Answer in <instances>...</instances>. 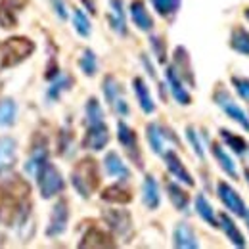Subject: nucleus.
I'll return each mask as SVG.
<instances>
[{"label":"nucleus","instance_id":"obj_11","mask_svg":"<svg viewBox=\"0 0 249 249\" xmlns=\"http://www.w3.org/2000/svg\"><path fill=\"white\" fill-rule=\"evenodd\" d=\"M67 220H69V205L65 199H60L50 215V224L46 228V236L48 238H58L67 230Z\"/></svg>","mask_w":249,"mask_h":249},{"label":"nucleus","instance_id":"obj_24","mask_svg":"<svg viewBox=\"0 0 249 249\" xmlns=\"http://www.w3.org/2000/svg\"><path fill=\"white\" fill-rule=\"evenodd\" d=\"M211 156L215 157V161L218 163V167H220L232 180H238V169H236L234 159L228 156V152H226L218 142H211Z\"/></svg>","mask_w":249,"mask_h":249},{"label":"nucleus","instance_id":"obj_31","mask_svg":"<svg viewBox=\"0 0 249 249\" xmlns=\"http://www.w3.org/2000/svg\"><path fill=\"white\" fill-rule=\"evenodd\" d=\"M150 2H152L154 10L165 19H173L178 14L180 4H182V0H150Z\"/></svg>","mask_w":249,"mask_h":249},{"label":"nucleus","instance_id":"obj_2","mask_svg":"<svg viewBox=\"0 0 249 249\" xmlns=\"http://www.w3.org/2000/svg\"><path fill=\"white\" fill-rule=\"evenodd\" d=\"M35 50L29 38L25 36H12L0 44V65L2 67H14L23 60H27Z\"/></svg>","mask_w":249,"mask_h":249},{"label":"nucleus","instance_id":"obj_41","mask_svg":"<svg viewBox=\"0 0 249 249\" xmlns=\"http://www.w3.org/2000/svg\"><path fill=\"white\" fill-rule=\"evenodd\" d=\"M85 6H87V10L90 12V14H96V4H94V0H81Z\"/></svg>","mask_w":249,"mask_h":249},{"label":"nucleus","instance_id":"obj_36","mask_svg":"<svg viewBox=\"0 0 249 249\" xmlns=\"http://www.w3.org/2000/svg\"><path fill=\"white\" fill-rule=\"evenodd\" d=\"M67 89H71V79L69 77H58L52 83V87L48 89V100H58L63 90H67Z\"/></svg>","mask_w":249,"mask_h":249},{"label":"nucleus","instance_id":"obj_39","mask_svg":"<svg viewBox=\"0 0 249 249\" xmlns=\"http://www.w3.org/2000/svg\"><path fill=\"white\" fill-rule=\"evenodd\" d=\"M150 46L154 48V54H156L157 62L167 63V48H165L163 38H159V36H150Z\"/></svg>","mask_w":249,"mask_h":249},{"label":"nucleus","instance_id":"obj_34","mask_svg":"<svg viewBox=\"0 0 249 249\" xmlns=\"http://www.w3.org/2000/svg\"><path fill=\"white\" fill-rule=\"evenodd\" d=\"M16 104L14 100H2L0 102V126H10L16 121Z\"/></svg>","mask_w":249,"mask_h":249},{"label":"nucleus","instance_id":"obj_37","mask_svg":"<svg viewBox=\"0 0 249 249\" xmlns=\"http://www.w3.org/2000/svg\"><path fill=\"white\" fill-rule=\"evenodd\" d=\"M186 138H188V142H190V146L194 148V154L199 157V159H205L203 144H201V140H199V136H197V130H196L192 124L186 126Z\"/></svg>","mask_w":249,"mask_h":249},{"label":"nucleus","instance_id":"obj_30","mask_svg":"<svg viewBox=\"0 0 249 249\" xmlns=\"http://www.w3.org/2000/svg\"><path fill=\"white\" fill-rule=\"evenodd\" d=\"M102 90H104V98H106V102H107L109 106H113V102L123 96V89H121L119 81H117L113 75H106V77H104Z\"/></svg>","mask_w":249,"mask_h":249},{"label":"nucleus","instance_id":"obj_44","mask_svg":"<svg viewBox=\"0 0 249 249\" xmlns=\"http://www.w3.org/2000/svg\"><path fill=\"white\" fill-rule=\"evenodd\" d=\"M244 218H246V222H248V230H249V209H248V213H246V217Z\"/></svg>","mask_w":249,"mask_h":249},{"label":"nucleus","instance_id":"obj_7","mask_svg":"<svg viewBox=\"0 0 249 249\" xmlns=\"http://www.w3.org/2000/svg\"><path fill=\"white\" fill-rule=\"evenodd\" d=\"M102 217L109 230L119 238H126L132 232V218L126 209H104Z\"/></svg>","mask_w":249,"mask_h":249},{"label":"nucleus","instance_id":"obj_33","mask_svg":"<svg viewBox=\"0 0 249 249\" xmlns=\"http://www.w3.org/2000/svg\"><path fill=\"white\" fill-rule=\"evenodd\" d=\"M73 27H75V31L79 33L81 36H90V33H92V25H90V19L87 18V14L83 12V10H73Z\"/></svg>","mask_w":249,"mask_h":249},{"label":"nucleus","instance_id":"obj_35","mask_svg":"<svg viewBox=\"0 0 249 249\" xmlns=\"http://www.w3.org/2000/svg\"><path fill=\"white\" fill-rule=\"evenodd\" d=\"M85 115H87V124L104 121V109H102V106L96 98H89L87 107H85Z\"/></svg>","mask_w":249,"mask_h":249},{"label":"nucleus","instance_id":"obj_40","mask_svg":"<svg viewBox=\"0 0 249 249\" xmlns=\"http://www.w3.org/2000/svg\"><path fill=\"white\" fill-rule=\"evenodd\" d=\"M52 6H54V10H56V14H58V18L65 21L67 19V8H65V2L63 0H52Z\"/></svg>","mask_w":249,"mask_h":249},{"label":"nucleus","instance_id":"obj_1","mask_svg":"<svg viewBox=\"0 0 249 249\" xmlns=\"http://www.w3.org/2000/svg\"><path fill=\"white\" fill-rule=\"evenodd\" d=\"M71 184L77 190V194L85 199H89L96 192V188L100 186V171H98V163L92 157H85L81 159L73 171H71Z\"/></svg>","mask_w":249,"mask_h":249},{"label":"nucleus","instance_id":"obj_38","mask_svg":"<svg viewBox=\"0 0 249 249\" xmlns=\"http://www.w3.org/2000/svg\"><path fill=\"white\" fill-rule=\"evenodd\" d=\"M230 83H232V87H234L236 94H238L244 102H249V79L248 77L234 75V77L230 79Z\"/></svg>","mask_w":249,"mask_h":249},{"label":"nucleus","instance_id":"obj_29","mask_svg":"<svg viewBox=\"0 0 249 249\" xmlns=\"http://www.w3.org/2000/svg\"><path fill=\"white\" fill-rule=\"evenodd\" d=\"M16 161V140L10 136H0V169L10 167Z\"/></svg>","mask_w":249,"mask_h":249},{"label":"nucleus","instance_id":"obj_16","mask_svg":"<svg viewBox=\"0 0 249 249\" xmlns=\"http://www.w3.org/2000/svg\"><path fill=\"white\" fill-rule=\"evenodd\" d=\"M27 0H0V27L10 29L18 25V16Z\"/></svg>","mask_w":249,"mask_h":249},{"label":"nucleus","instance_id":"obj_26","mask_svg":"<svg viewBox=\"0 0 249 249\" xmlns=\"http://www.w3.org/2000/svg\"><path fill=\"white\" fill-rule=\"evenodd\" d=\"M218 134H220V140H222L236 156L244 157L249 152V144L244 136H240V134H236V132H232V130H228V128H220Z\"/></svg>","mask_w":249,"mask_h":249},{"label":"nucleus","instance_id":"obj_8","mask_svg":"<svg viewBox=\"0 0 249 249\" xmlns=\"http://www.w3.org/2000/svg\"><path fill=\"white\" fill-rule=\"evenodd\" d=\"M109 144V128L104 121L92 123L87 126L85 138H83V148L90 152H100Z\"/></svg>","mask_w":249,"mask_h":249},{"label":"nucleus","instance_id":"obj_3","mask_svg":"<svg viewBox=\"0 0 249 249\" xmlns=\"http://www.w3.org/2000/svg\"><path fill=\"white\" fill-rule=\"evenodd\" d=\"M35 177H36V182H38L40 196H42L44 199H50V197L62 194L63 188H65V182H63L60 171H58L52 163H48V161H44V163L38 167V171L35 173Z\"/></svg>","mask_w":249,"mask_h":249},{"label":"nucleus","instance_id":"obj_42","mask_svg":"<svg viewBox=\"0 0 249 249\" xmlns=\"http://www.w3.org/2000/svg\"><path fill=\"white\" fill-rule=\"evenodd\" d=\"M244 177H246V182H248V186H249V167L244 169Z\"/></svg>","mask_w":249,"mask_h":249},{"label":"nucleus","instance_id":"obj_14","mask_svg":"<svg viewBox=\"0 0 249 249\" xmlns=\"http://www.w3.org/2000/svg\"><path fill=\"white\" fill-rule=\"evenodd\" d=\"M165 79H167V87H169V90L173 94V98H175L180 106H190V104H192V96L188 92L186 85L182 83V79H180V77L177 75V71L173 69V65L167 67Z\"/></svg>","mask_w":249,"mask_h":249},{"label":"nucleus","instance_id":"obj_25","mask_svg":"<svg viewBox=\"0 0 249 249\" xmlns=\"http://www.w3.org/2000/svg\"><path fill=\"white\" fill-rule=\"evenodd\" d=\"M230 48L240 54V56H246L249 58V31L242 25H234L232 31H230V40H228Z\"/></svg>","mask_w":249,"mask_h":249},{"label":"nucleus","instance_id":"obj_17","mask_svg":"<svg viewBox=\"0 0 249 249\" xmlns=\"http://www.w3.org/2000/svg\"><path fill=\"white\" fill-rule=\"evenodd\" d=\"M173 246L178 249H197L199 242L196 238L194 228L188 222H178L173 230Z\"/></svg>","mask_w":249,"mask_h":249},{"label":"nucleus","instance_id":"obj_9","mask_svg":"<svg viewBox=\"0 0 249 249\" xmlns=\"http://www.w3.org/2000/svg\"><path fill=\"white\" fill-rule=\"evenodd\" d=\"M161 156H163V161H165L169 173H171L178 182H182V184H186V186H196L194 177L190 175V171L184 167L182 159L178 157V154H177L175 150H165Z\"/></svg>","mask_w":249,"mask_h":249},{"label":"nucleus","instance_id":"obj_12","mask_svg":"<svg viewBox=\"0 0 249 249\" xmlns=\"http://www.w3.org/2000/svg\"><path fill=\"white\" fill-rule=\"evenodd\" d=\"M173 69L177 71V75L182 79L184 85H190L192 89L196 87V79H194V69H192V62L188 56V50L184 46H177L175 56H173Z\"/></svg>","mask_w":249,"mask_h":249},{"label":"nucleus","instance_id":"obj_21","mask_svg":"<svg viewBox=\"0 0 249 249\" xmlns=\"http://www.w3.org/2000/svg\"><path fill=\"white\" fill-rule=\"evenodd\" d=\"M79 248H115V242L107 232H104L96 226H90L89 232L79 242Z\"/></svg>","mask_w":249,"mask_h":249},{"label":"nucleus","instance_id":"obj_15","mask_svg":"<svg viewBox=\"0 0 249 249\" xmlns=\"http://www.w3.org/2000/svg\"><path fill=\"white\" fill-rule=\"evenodd\" d=\"M104 169H106V175L111 177V178H117L121 182H126L130 178V171L128 167L124 165V161L121 159V156L117 152H107L104 157Z\"/></svg>","mask_w":249,"mask_h":249},{"label":"nucleus","instance_id":"obj_10","mask_svg":"<svg viewBox=\"0 0 249 249\" xmlns=\"http://www.w3.org/2000/svg\"><path fill=\"white\" fill-rule=\"evenodd\" d=\"M146 138H148L150 148L154 150V154H157V156H161L165 152V140H171V142L178 144V140L173 134V130H169V128H165V126H161V124L157 123H150L146 126Z\"/></svg>","mask_w":249,"mask_h":249},{"label":"nucleus","instance_id":"obj_22","mask_svg":"<svg viewBox=\"0 0 249 249\" xmlns=\"http://www.w3.org/2000/svg\"><path fill=\"white\" fill-rule=\"evenodd\" d=\"M142 201H144V205L150 211H156L157 207L161 205L159 186H157V180L152 175H146L144 177V182H142Z\"/></svg>","mask_w":249,"mask_h":249},{"label":"nucleus","instance_id":"obj_20","mask_svg":"<svg viewBox=\"0 0 249 249\" xmlns=\"http://www.w3.org/2000/svg\"><path fill=\"white\" fill-rule=\"evenodd\" d=\"M132 89H134V94H136V102L140 106V109L146 113V115H152L156 111V102L150 94V89L148 85L144 83L142 77H134L132 79Z\"/></svg>","mask_w":249,"mask_h":249},{"label":"nucleus","instance_id":"obj_43","mask_svg":"<svg viewBox=\"0 0 249 249\" xmlns=\"http://www.w3.org/2000/svg\"><path fill=\"white\" fill-rule=\"evenodd\" d=\"M244 16L248 18V21H249V6H248V8H246V10H244Z\"/></svg>","mask_w":249,"mask_h":249},{"label":"nucleus","instance_id":"obj_5","mask_svg":"<svg viewBox=\"0 0 249 249\" xmlns=\"http://www.w3.org/2000/svg\"><path fill=\"white\" fill-rule=\"evenodd\" d=\"M117 140H119V144L123 146L124 154L128 156V159H130L138 169H142V167H144V161H142V152H140L138 136H136V132L124 123V121H119V123H117Z\"/></svg>","mask_w":249,"mask_h":249},{"label":"nucleus","instance_id":"obj_27","mask_svg":"<svg viewBox=\"0 0 249 249\" xmlns=\"http://www.w3.org/2000/svg\"><path fill=\"white\" fill-rule=\"evenodd\" d=\"M194 205H196V213L199 215V218H201L203 222H207V224L213 226V228H218V217L215 215L213 205L209 203V199H207L203 194H197V196H196Z\"/></svg>","mask_w":249,"mask_h":249},{"label":"nucleus","instance_id":"obj_19","mask_svg":"<svg viewBox=\"0 0 249 249\" xmlns=\"http://www.w3.org/2000/svg\"><path fill=\"white\" fill-rule=\"evenodd\" d=\"M130 19L140 31L150 33L154 29V18L150 16V12H148V8L142 0H132L130 2Z\"/></svg>","mask_w":249,"mask_h":249},{"label":"nucleus","instance_id":"obj_6","mask_svg":"<svg viewBox=\"0 0 249 249\" xmlns=\"http://www.w3.org/2000/svg\"><path fill=\"white\" fill-rule=\"evenodd\" d=\"M217 196L220 199V203L228 209V213L236 215V217H246L248 213V207H246V201L244 197L238 194V190L234 186H230L226 180H218L217 182Z\"/></svg>","mask_w":249,"mask_h":249},{"label":"nucleus","instance_id":"obj_13","mask_svg":"<svg viewBox=\"0 0 249 249\" xmlns=\"http://www.w3.org/2000/svg\"><path fill=\"white\" fill-rule=\"evenodd\" d=\"M218 228H222V232L226 234L228 242H230L234 248L244 249L246 246H248L244 232L238 228V224L234 222V218L230 217L228 213H220V215H218Z\"/></svg>","mask_w":249,"mask_h":249},{"label":"nucleus","instance_id":"obj_18","mask_svg":"<svg viewBox=\"0 0 249 249\" xmlns=\"http://www.w3.org/2000/svg\"><path fill=\"white\" fill-rule=\"evenodd\" d=\"M107 21H109V27L117 33L119 36H126V35H128V27H126V16H124V8H123V0H109Z\"/></svg>","mask_w":249,"mask_h":249},{"label":"nucleus","instance_id":"obj_32","mask_svg":"<svg viewBox=\"0 0 249 249\" xmlns=\"http://www.w3.org/2000/svg\"><path fill=\"white\" fill-rule=\"evenodd\" d=\"M79 67H81V71L87 77H94L96 75V71H98V58H96L94 50L85 48V52H83V56L79 60Z\"/></svg>","mask_w":249,"mask_h":249},{"label":"nucleus","instance_id":"obj_4","mask_svg":"<svg viewBox=\"0 0 249 249\" xmlns=\"http://www.w3.org/2000/svg\"><path fill=\"white\" fill-rule=\"evenodd\" d=\"M213 102L224 111L226 117H230L234 123H238L246 132H249V115L244 111L242 106H238V102H234V98L228 94L224 87L220 85L217 87V90L213 92Z\"/></svg>","mask_w":249,"mask_h":249},{"label":"nucleus","instance_id":"obj_28","mask_svg":"<svg viewBox=\"0 0 249 249\" xmlns=\"http://www.w3.org/2000/svg\"><path fill=\"white\" fill-rule=\"evenodd\" d=\"M165 188H167L169 199H171V203L175 205V209L186 213L188 207H190V196L186 194V190H182L180 184H177V182H173V180H169V182L165 184Z\"/></svg>","mask_w":249,"mask_h":249},{"label":"nucleus","instance_id":"obj_23","mask_svg":"<svg viewBox=\"0 0 249 249\" xmlns=\"http://www.w3.org/2000/svg\"><path fill=\"white\" fill-rule=\"evenodd\" d=\"M100 197L107 203H115V205H126L132 201V192L128 188L117 182V184H111V186L104 188V192L100 194Z\"/></svg>","mask_w":249,"mask_h":249}]
</instances>
